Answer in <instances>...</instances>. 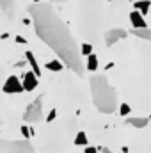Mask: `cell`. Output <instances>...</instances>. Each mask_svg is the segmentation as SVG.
<instances>
[{
    "label": "cell",
    "mask_w": 151,
    "mask_h": 153,
    "mask_svg": "<svg viewBox=\"0 0 151 153\" xmlns=\"http://www.w3.org/2000/svg\"><path fill=\"white\" fill-rule=\"evenodd\" d=\"M0 13L7 20H13L16 14V0H0Z\"/></svg>",
    "instance_id": "obj_8"
},
{
    "label": "cell",
    "mask_w": 151,
    "mask_h": 153,
    "mask_svg": "<svg viewBox=\"0 0 151 153\" xmlns=\"http://www.w3.org/2000/svg\"><path fill=\"white\" fill-rule=\"evenodd\" d=\"M126 123L132 125V126H135V128H144V126L150 123V119H148V117H128Z\"/></svg>",
    "instance_id": "obj_11"
},
{
    "label": "cell",
    "mask_w": 151,
    "mask_h": 153,
    "mask_svg": "<svg viewBox=\"0 0 151 153\" xmlns=\"http://www.w3.org/2000/svg\"><path fill=\"white\" fill-rule=\"evenodd\" d=\"M44 112H43V96H38L34 102H30L23 112V121L25 123H39L43 121Z\"/></svg>",
    "instance_id": "obj_5"
},
{
    "label": "cell",
    "mask_w": 151,
    "mask_h": 153,
    "mask_svg": "<svg viewBox=\"0 0 151 153\" xmlns=\"http://www.w3.org/2000/svg\"><path fill=\"white\" fill-rule=\"evenodd\" d=\"M130 22H132L133 29H146V27H148V23H146V20H144V14L139 13V11H133V13L130 14Z\"/></svg>",
    "instance_id": "obj_10"
},
{
    "label": "cell",
    "mask_w": 151,
    "mask_h": 153,
    "mask_svg": "<svg viewBox=\"0 0 151 153\" xmlns=\"http://www.w3.org/2000/svg\"><path fill=\"white\" fill-rule=\"evenodd\" d=\"M133 34L137 38H142V39H151V29H133Z\"/></svg>",
    "instance_id": "obj_13"
},
{
    "label": "cell",
    "mask_w": 151,
    "mask_h": 153,
    "mask_svg": "<svg viewBox=\"0 0 151 153\" xmlns=\"http://www.w3.org/2000/svg\"><path fill=\"white\" fill-rule=\"evenodd\" d=\"M21 84H23V89H25V91H32V89H36V87H38V75H36L34 71L25 73L23 78H21Z\"/></svg>",
    "instance_id": "obj_9"
},
{
    "label": "cell",
    "mask_w": 151,
    "mask_h": 153,
    "mask_svg": "<svg viewBox=\"0 0 151 153\" xmlns=\"http://www.w3.org/2000/svg\"><path fill=\"white\" fill-rule=\"evenodd\" d=\"M85 68L91 70V71H96V68H98V57H96L94 53L87 57V64H85Z\"/></svg>",
    "instance_id": "obj_14"
},
{
    "label": "cell",
    "mask_w": 151,
    "mask_h": 153,
    "mask_svg": "<svg viewBox=\"0 0 151 153\" xmlns=\"http://www.w3.org/2000/svg\"><path fill=\"white\" fill-rule=\"evenodd\" d=\"M101 153H114L110 148H101Z\"/></svg>",
    "instance_id": "obj_23"
},
{
    "label": "cell",
    "mask_w": 151,
    "mask_h": 153,
    "mask_svg": "<svg viewBox=\"0 0 151 153\" xmlns=\"http://www.w3.org/2000/svg\"><path fill=\"white\" fill-rule=\"evenodd\" d=\"M85 153H98V152H96V148H93V146H85Z\"/></svg>",
    "instance_id": "obj_22"
},
{
    "label": "cell",
    "mask_w": 151,
    "mask_h": 153,
    "mask_svg": "<svg viewBox=\"0 0 151 153\" xmlns=\"http://www.w3.org/2000/svg\"><path fill=\"white\" fill-rule=\"evenodd\" d=\"M80 53L82 55H87V57L93 55V45L91 43H82L80 45Z\"/></svg>",
    "instance_id": "obj_16"
},
{
    "label": "cell",
    "mask_w": 151,
    "mask_h": 153,
    "mask_svg": "<svg viewBox=\"0 0 151 153\" xmlns=\"http://www.w3.org/2000/svg\"><path fill=\"white\" fill-rule=\"evenodd\" d=\"M126 36H128V32L124 29H110L105 32V43H107V46H114L117 41L124 39Z\"/></svg>",
    "instance_id": "obj_6"
},
{
    "label": "cell",
    "mask_w": 151,
    "mask_h": 153,
    "mask_svg": "<svg viewBox=\"0 0 151 153\" xmlns=\"http://www.w3.org/2000/svg\"><path fill=\"white\" fill-rule=\"evenodd\" d=\"M119 112L123 116L130 114V105H126V103H121V107H119Z\"/></svg>",
    "instance_id": "obj_18"
},
{
    "label": "cell",
    "mask_w": 151,
    "mask_h": 153,
    "mask_svg": "<svg viewBox=\"0 0 151 153\" xmlns=\"http://www.w3.org/2000/svg\"><path fill=\"white\" fill-rule=\"evenodd\" d=\"M29 14L39 39L52 48V52L59 57V61L64 66H68L78 76H84L85 64L80 53V46L70 32L68 25L53 9V5L48 2L32 4L29 7Z\"/></svg>",
    "instance_id": "obj_1"
},
{
    "label": "cell",
    "mask_w": 151,
    "mask_h": 153,
    "mask_svg": "<svg viewBox=\"0 0 151 153\" xmlns=\"http://www.w3.org/2000/svg\"><path fill=\"white\" fill-rule=\"evenodd\" d=\"M75 144L76 146H87V135L84 132H78L75 137Z\"/></svg>",
    "instance_id": "obj_15"
},
{
    "label": "cell",
    "mask_w": 151,
    "mask_h": 153,
    "mask_svg": "<svg viewBox=\"0 0 151 153\" xmlns=\"http://www.w3.org/2000/svg\"><path fill=\"white\" fill-rule=\"evenodd\" d=\"M21 132L25 134V137H30V135H32V130H29L27 126H21Z\"/></svg>",
    "instance_id": "obj_20"
},
{
    "label": "cell",
    "mask_w": 151,
    "mask_h": 153,
    "mask_svg": "<svg viewBox=\"0 0 151 153\" xmlns=\"http://www.w3.org/2000/svg\"><path fill=\"white\" fill-rule=\"evenodd\" d=\"M89 85H91L93 103L101 114H112L117 111V107H119L117 93L107 76L101 73H93V76L89 78Z\"/></svg>",
    "instance_id": "obj_2"
},
{
    "label": "cell",
    "mask_w": 151,
    "mask_h": 153,
    "mask_svg": "<svg viewBox=\"0 0 151 153\" xmlns=\"http://www.w3.org/2000/svg\"><path fill=\"white\" fill-rule=\"evenodd\" d=\"M137 5H141V11H142V13H146V11H148V5H150V4H148V2H139Z\"/></svg>",
    "instance_id": "obj_19"
},
{
    "label": "cell",
    "mask_w": 151,
    "mask_h": 153,
    "mask_svg": "<svg viewBox=\"0 0 151 153\" xmlns=\"http://www.w3.org/2000/svg\"><path fill=\"white\" fill-rule=\"evenodd\" d=\"M53 117H55V111H52V112H50V116H48V121H52Z\"/></svg>",
    "instance_id": "obj_24"
},
{
    "label": "cell",
    "mask_w": 151,
    "mask_h": 153,
    "mask_svg": "<svg viewBox=\"0 0 151 153\" xmlns=\"http://www.w3.org/2000/svg\"><path fill=\"white\" fill-rule=\"evenodd\" d=\"M4 76H5V70H4V66L0 64V85H2V82H4Z\"/></svg>",
    "instance_id": "obj_21"
},
{
    "label": "cell",
    "mask_w": 151,
    "mask_h": 153,
    "mask_svg": "<svg viewBox=\"0 0 151 153\" xmlns=\"http://www.w3.org/2000/svg\"><path fill=\"white\" fill-rule=\"evenodd\" d=\"M25 57H27L29 64L32 66V71H34L38 76H41V70H39V64H38V61H36V57H34V53H32V52H27V53H25Z\"/></svg>",
    "instance_id": "obj_12"
},
{
    "label": "cell",
    "mask_w": 151,
    "mask_h": 153,
    "mask_svg": "<svg viewBox=\"0 0 151 153\" xmlns=\"http://www.w3.org/2000/svg\"><path fill=\"white\" fill-rule=\"evenodd\" d=\"M80 2V20L85 36L96 39L98 29L103 20V7L100 0H78Z\"/></svg>",
    "instance_id": "obj_3"
},
{
    "label": "cell",
    "mask_w": 151,
    "mask_h": 153,
    "mask_svg": "<svg viewBox=\"0 0 151 153\" xmlns=\"http://www.w3.org/2000/svg\"><path fill=\"white\" fill-rule=\"evenodd\" d=\"M2 89H4V93H21V91H25L23 84L18 80V76H7V80L4 82Z\"/></svg>",
    "instance_id": "obj_7"
},
{
    "label": "cell",
    "mask_w": 151,
    "mask_h": 153,
    "mask_svg": "<svg viewBox=\"0 0 151 153\" xmlns=\"http://www.w3.org/2000/svg\"><path fill=\"white\" fill-rule=\"evenodd\" d=\"M46 68L52 70V71H61V70L64 68V64L59 62V61H50V62H46Z\"/></svg>",
    "instance_id": "obj_17"
},
{
    "label": "cell",
    "mask_w": 151,
    "mask_h": 153,
    "mask_svg": "<svg viewBox=\"0 0 151 153\" xmlns=\"http://www.w3.org/2000/svg\"><path fill=\"white\" fill-rule=\"evenodd\" d=\"M0 153H36V150L27 139L21 141L0 139Z\"/></svg>",
    "instance_id": "obj_4"
}]
</instances>
